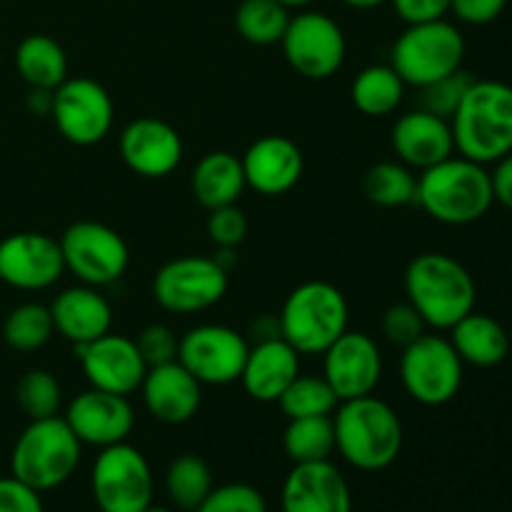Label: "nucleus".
I'll list each match as a JSON object with an SVG mask.
<instances>
[{
  "mask_svg": "<svg viewBox=\"0 0 512 512\" xmlns=\"http://www.w3.org/2000/svg\"><path fill=\"white\" fill-rule=\"evenodd\" d=\"M495 203L488 165L463 155H450L443 163L420 170L415 205L443 225H473L490 213Z\"/></svg>",
  "mask_w": 512,
  "mask_h": 512,
  "instance_id": "nucleus-1",
  "label": "nucleus"
},
{
  "mask_svg": "<svg viewBox=\"0 0 512 512\" xmlns=\"http://www.w3.org/2000/svg\"><path fill=\"white\" fill-rule=\"evenodd\" d=\"M335 453L355 470L378 473L390 468L403 450V423L375 395L343 400L335 408Z\"/></svg>",
  "mask_w": 512,
  "mask_h": 512,
  "instance_id": "nucleus-2",
  "label": "nucleus"
},
{
  "mask_svg": "<svg viewBox=\"0 0 512 512\" xmlns=\"http://www.w3.org/2000/svg\"><path fill=\"white\" fill-rule=\"evenodd\" d=\"M455 153L480 165H495L512 153V85L473 80L450 118Z\"/></svg>",
  "mask_w": 512,
  "mask_h": 512,
  "instance_id": "nucleus-3",
  "label": "nucleus"
},
{
  "mask_svg": "<svg viewBox=\"0 0 512 512\" xmlns=\"http://www.w3.org/2000/svg\"><path fill=\"white\" fill-rule=\"evenodd\" d=\"M475 295L473 275L453 255H415L405 270V300L433 330H450L473 313Z\"/></svg>",
  "mask_w": 512,
  "mask_h": 512,
  "instance_id": "nucleus-4",
  "label": "nucleus"
},
{
  "mask_svg": "<svg viewBox=\"0 0 512 512\" xmlns=\"http://www.w3.org/2000/svg\"><path fill=\"white\" fill-rule=\"evenodd\" d=\"M83 443L75 438L65 418L30 420L10 453V475L35 493H48L68 483L78 470Z\"/></svg>",
  "mask_w": 512,
  "mask_h": 512,
  "instance_id": "nucleus-5",
  "label": "nucleus"
},
{
  "mask_svg": "<svg viewBox=\"0 0 512 512\" xmlns=\"http://www.w3.org/2000/svg\"><path fill=\"white\" fill-rule=\"evenodd\" d=\"M348 320L350 308L343 290L325 280H308L285 298L278 330L300 355H323L348 330Z\"/></svg>",
  "mask_w": 512,
  "mask_h": 512,
  "instance_id": "nucleus-6",
  "label": "nucleus"
},
{
  "mask_svg": "<svg viewBox=\"0 0 512 512\" xmlns=\"http://www.w3.org/2000/svg\"><path fill=\"white\" fill-rule=\"evenodd\" d=\"M465 38L450 20L413 23L390 48V65L410 88H425L463 68Z\"/></svg>",
  "mask_w": 512,
  "mask_h": 512,
  "instance_id": "nucleus-7",
  "label": "nucleus"
},
{
  "mask_svg": "<svg viewBox=\"0 0 512 512\" xmlns=\"http://www.w3.org/2000/svg\"><path fill=\"white\" fill-rule=\"evenodd\" d=\"M465 363L450 338L425 333L400 355V383L415 403L440 408L455 400L463 388Z\"/></svg>",
  "mask_w": 512,
  "mask_h": 512,
  "instance_id": "nucleus-8",
  "label": "nucleus"
},
{
  "mask_svg": "<svg viewBox=\"0 0 512 512\" xmlns=\"http://www.w3.org/2000/svg\"><path fill=\"white\" fill-rule=\"evenodd\" d=\"M90 490L100 512H143L153 505V470L145 455L125 440L100 450Z\"/></svg>",
  "mask_w": 512,
  "mask_h": 512,
  "instance_id": "nucleus-9",
  "label": "nucleus"
},
{
  "mask_svg": "<svg viewBox=\"0 0 512 512\" xmlns=\"http://www.w3.org/2000/svg\"><path fill=\"white\" fill-rule=\"evenodd\" d=\"M60 253L65 270L83 285L108 288L118 283L130 265L128 243L118 230L95 220H78L60 235Z\"/></svg>",
  "mask_w": 512,
  "mask_h": 512,
  "instance_id": "nucleus-10",
  "label": "nucleus"
},
{
  "mask_svg": "<svg viewBox=\"0 0 512 512\" xmlns=\"http://www.w3.org/2000/svg\"><path fill=\"white\" fill-rule=\"evenodd\" d=\"M228 270L215 258L183 255L173 258L155 273L153 298L163 310L175 315H193L218 305L228 293Z\"/></svg>",
  "mask_w": 512,
  "mask_h": 512,
  "instance_id": "nucleus-11",
  "label": "nucleus"
},
{
  "mask_svg": "<svg viewBox=\"0 0 512 512\" xmlns=\"http://www.w3.org/2000/svg\"><path fill=\"white\" fill-rule=\"evenodd\" d=\"M280 48L295 73L308 80H328L343 68L348 40L330 15L320 10H300L290 15Z\"/></svg>",
  "mask_w": 512,
  "mask_h": 512,
  "instance_id": "nucleus-12",
  "label": "nucleus"
},
{
  "mask_svg": "<svg viewBox=\"0 0 512 512\" xmlns=\"http://www.w3.org/2000/svg\"><path fill=\"white\" fill-rule=\"evenodd\" d=\"M50 118L70 145L90 148L103 143L113 130L115 105L98 80L78 75L53 90Z\"/></svg>",
  "mask_w": 512,
  "mask_h": 512,
  "instance_id": "nucleus-13",
  "label": "nucleus"
},
{
  "mask_svg": "<svg viewBox=\"0 0 512 512\" xmlns=\"http://www.w3.org/2000/svg\"><path fill=\"white\" fill-rule=\"evenodd\" d=\"M248 350V340L228 325H195L180 335L178 363L200 385L220 388V385L238 383Z\"/></svg>",
  "mask_w": 512,
  "mask_h": 512,
  "instance_id": "nucleus-14",
  "label": "nucleus"
},
{
  "mask_svg": "<svg viewBox=\"0 0 512 512\" xmlns=\"http://www.w3.org/2000/svg\"><path fill=\"white\" fill-rule=\"evenodd\" d=\"M323 378L338 400L373 395L383 380V353L368 333L345 330L323 353Z\"/></svg>",
  "mask_w": 512,
  "mask_h": 512,
  "instance_id": "nucleus-15",
  "label": "nucleus"
},
{
  "mask_svg": "<svg viewBox=\"0 0 512 512\" xmlns=\"http://www.w3.org/2000/svg\"><path fill=\"white\" fill-rule=\"evenodd\" d=\"M80 368L90 388L115 395H133L143 385L148 365L135 340L118 333H105L85 345H75Z\"/></svg>",
  "mask_w": 512,
  "mask_h": 512,
  "instance_id": "nucleus-16",
  "label": "nucleus"
},
{
  "mask_svg": "<svg viewBox=\"0 0 512 512\" xmlns=\"http://www.w3.org/2000/svg\"><path fill=\"white\" fill-rule=\"evenodd\" d=\"M60 243L45 233H15L0 240V283L15 290H48L63 278Z\"/></svg>",
  "mask_w": 512,
  "mask_h": 512,
  "instance_id": "nucleus-17",
  "label": "nucleus"
},
{
  "mask_svg": "<svg viewBox=\"0 0 512 512\" xmlns=\"http://www.w3.org/2000/svg\"><path fill=\"white\" fill-rule=\"evenodd\" d=\"M63 418L80 443L98 450L125 443L135 428V410L128 395L105 393L98 388L75 395Z\"/></svg>",
  "mask_w": 512,
  "mask_h": 512,
  "instance_id": "nucleus-18",
  "label": "nucleus"
},
{
  "mask_svg": "<svg viewBox=\"0 0 512 512\" xmlns=\"http://www.w3.org/2000/svg\"><path fill=\"white\" fill-rule=\"evenodd\" d=\"M120 158L140 178H168L183 163V140L165 120L145 115L130 120L118 140Z\"/></svg>",
  "mask_w": 512,
  "mask_h": 512,
  "instance_id": "nucleus-19",
  "label": "nucleus"
},
{
  "mask_svg": "<svg viewBox=\"0 0 512 512\" xmlns=\"http://www.w3.org/2000/svg\"><path fill=\"white\" fill-rule=\"evenodd\" d=\"M283 512H353L348 480L330 460L293 465L280 493Z\"/></svg>",
  "mask_w": 512,
  "mask_h": 512,
  "instance_id": "nucleus-20",
  "label": "nucleus"
},
{
  "mask_svg": "<svg viewBox=\"0 0 512 512\" xmlns=\"http://www.w3.org/2000/svg\"><path fill=\"white\" fill-rule=\"evenodd\" d=\"M245 185L265 198L285 195L300 183L305 170L303 150L285 135H263L240 158Z\"/></svg>",
  "mask_w": 512,
  "mask_h": 512,
  "instance_id": "nucleus-21",
  "label": "nucleus"
},
{
  "mask_svg": "<svg viewBox=\"0 0 512 512\" xmlns=\"http://www.w3.org/2000/svg\"><path fill=\"white\" fill-rule=\"evenodd\" d=\"M390 145L400 163L413 170H428L455 155V140L450 120L415 108L400 115L390 133Z\"/></svg>",
  "mask_w": 512,
  "mask_h": 512,
  "instance_id": "nucleus-22",
  "label": "nucleus"
},
{
  "mask_svg": "<svg viewBox=\"0 0 512 512\" xmlns=\"http://www.w3.org/2000/svg\"><path fill=\"white\" fill-rule=\"evenodd\" d=\"M140 393L148 413L165 425L190 423L203 403V385L178 360L148 368Z\"/></svg>",
  "mask_w": 512,
  "mask_h": 512,
  "instance_id": "nucleus-23",
  "label": "nucleus"
},
{
  "mask_svg": "<svg viewBox=\"0 0 512 512\" xmlns=\"http://www.w3.org/2000/svg\"><path fill=\"white\" fill-rule=\"evenodd\" d=\"M300 375V353L280 335L258 340L248 350L240 385L255 403H278L290 383Z\"/></svg>",
  "mask_w": 512,
  "mask_h": 512,
  "instance_id": "nucleus-24",
  "label": "nucleus"
},
{
  "mask_svg": "<svg viewBox=\"0 0 512 512\" xmlns=\"http://www.w3.org/2000/svg\"><path fill=\"white\" fill-rule=\"evenodd\" d=\"M55 333L73 345H85L113 328V308L93 285H73L55 295L48 305Z\"/></svg>",
  "mask_w": 512,
  "mask_h": 512,
  "instance_id": "nucleus-25",
  "label": "nucleus"
},
{
  "mask_svg": "<svg viewBox=\"0 0 512 512\" xmlns=\"http://www.w3.org/2000/svg\"><path fill=\"white\" fill-rule=\"evenodd\" d=\"M190 188H193L195 200L205 210L235 205L240 200V195H243V190L248 188L245 185L243 163H240L238 155L228 153V150L205 153L193 168Z\"/></svg>",
  "mask_w": 512,
  "mask_h": 512,
  "instance_id": "nucleus-26",
  "label": "nucleus"
},
{
  "mask_svg": "<svg viewBox=\"0 0 512 512\" xmlns=\"http://www.w3.org/2000/svg\"><path fill=\"white\" fill-rule=\"evenodd\" d=\"M450 343L460 360L473 368H495L510 353V338L503 325L475 310L450 328Z\"/></svg>",
  "mask_w": 512,
  "mask_h": 512,
  "instance_id": "nucleus-27",
  "label": "nucleus"
},
{
  "mask_svg": "<svg viewBox=\"0 0 512 512\" xmlns=\"http://www.w3.org/2000/svg\"><path fill=\"white\" fill-rule=\"evenodd\" d=\"M15 70L33 90H55L68 80V55L55 38L33 33L15 48Z\"/></svg>",
  "mask_w": 512,
  "mask_h": 512,
  "instance_id": "nucleus-28",
  "label": "nucleus"
},
{
  "mask_svg": "<svg viewBox=\"0 0 512 512\" xmlns=\"http://www.w3.org/2000/svg\"><path fill=\"white\" fill-rule=\"evenodd\" d=\"M350 98L363 115L383 118L400 108L405 98V83L390 63L368 65L355 75L353 85H350Z\"/></svg>",
  "mask_w": 512,
  "mask_h": 512,
  "instance_id": "nucleus-29",
  "label": "nucleus"
},
{
  "mask_svg": "<svg viewBox=\"0 0 512 512\" xmlns=\"http://www.w3.org/2000/svg\"><path fill=\"white\" fill-rule=\"evenodd\" d=\"M213 488V473L200 455L183 453L168 463L165 493L178 510L195 512Z\"/></svg>",
  "mask_w": 512,
  "mask_h": 512,
  "instance_id": "nucleus-30",
  "label": "nucleus"
},
{
  "mask_svg": "<svg viewBox=\"0 0 512 512\" xmlns=\"http://www.w3.org/2000/svg\"><path fill=\"white\" fill-rule=\"evenodd\" d=\"M283 450L293 465L320 463L335 453L333 415L288 420L283 433Z\"/></svg>",
  "mask_w": 512,
  "mask_h": 512,
  "instance_id": "nucleus-31",
  "label": "nucleus"
},
{
  "mask_svg": "<svg viewBox=\"0 0 512 512\" xmlns=\"http://www.w3.org/2000/svg\"><path fill=\"white\" fill-rule=\"evenodd\" d=\"M365 198L378 208H405L415 203L418 175L400 160H380L363 178Z\"/></svg>",
  "mask_w": 512,
  "mask_h": 512,
  "instance_id": "nucleus-32",
  "label": "nucleus"
},
{
  "mask_svg": "<svg viewBox=\"0 0 512 512\" xmlns=\"http://www.w3.org/2000/svg\"><path fill=\"white\" fill-rule=\"evenodd\" d=\"M235 30L250 45H278L290 23V10L278 0H243L235 8Z\"/></svg>",
  "mask_w": 512,
  "mask_h": 512,
  "instance_id": "nucleus-33",
  "label": "nucleus"
},
{
  "mask_svg": "<svg viewBox=\"0 0 512 512\" xmlns=\"http://www.w3.org/2000/svg\"><path fill=\"white\" fill-rule=\"evenodd\" d=\"M53 333V315L43 303L18 305L3 323V340L18 353H35L53 338Z\"/></svg>",
  "mask_w": 512,
  "mask_h": 512,
  "instance_id": "nucleus-34",
  "label": "nucleus"
},
{
  "mask_svg": "<svg viewBox=\"0 0 512 512\" xmlns=\"http://www.w3.org/2000/svg\"><path fill=\"white\" fill-rule=\"evenodd\" d=\"M338 403V395L333 393L323 375H298L278 400L280 410L288 420L333 415Z\"/></svg>",
  "mask_w": 512,
  "mask_h": 512,
  "instance_id": "nucleus-35",
  "label": "nucleus"
},
{
  "mask_svg": "<svg viewBox=\"0 0 512 512\" xmlns=\"http://www.w3.org/2000/svg\"><path fill=\"white\" fill-rule=\"evenodd\" d=\"M15 400H18L20 410L28 415V420L53 418L63 403V390L50 370L33 368L15 385Z\"/></svg>",
  "mask_w": 512,
  "mask_h": 512,
  "instance_id": "nucleus-36",
  "label": "nucleus"
},
{
  "mask_svg": "<svg viewBox=\"0 0 512 512\" xmlns=\"http://www.w3.org/2000/svg\"><path fill=\"white\" fill-rule=\"evenodd\" d=\"M473 75L465 68L455 70V73L445 75V78L435 80V83L420 88V108L428 110V113L440 115V118L450 120L455 115V110L463 103L465 93L473 85Z\"/></svg>",
  "mask_w": 512,
  "mask_h": 512,
  "instance_id": "nucleus-37",
  "label": "nucleus"
},
{
  "mask_svg": "<svg viewBox=\"0 0 512 512\" xmlns=\"http://www.w3.org/2000/svg\"><path fill=\"white\" fill-rule=\"evenodd\" d=\"M195 512H268L263 493L248 483H228L210 490Z\"/></svg>",
  "mask_w": 512,
  "mask_h": 512,
  "instance_id": "nucleus-38",
  "label": "nucleus"
},
{
  "mask_svg": "<svg viewBox=\"0 0 512 512\" xmlns=\"http://www.w3.org/2000/svg\"><path fill=\"white\" fill-rule=\"evenodd\" d=\"M380 330L390 345H398L403 350L410 343H415L420 335H425L428 325L420 318L418 310L405 300V303H395L385 310L383 318H380Z\"/></svg>",
  "mask_w": 512,
  "mask_h": 512,
  "instance_id": "nucleus-39",
  "label": "nucleus"
},
{
  "mask_svg": "<svg viewBox=\"0 0 512 512\" xmlns=\"http://www.w3.org/2000/svg\"><path fill=\"white\" fill-rule=\"evenodd\" d=\"M178 343L180 338L173 333V328L163 323H153L148 328L140 330L135 338L140 355H143L148 368H158V365H168L178 360Z\"/></svg>",
  "mask_w": 512,
  "mask_h": 512,
  "instance_id": "nucleus-40",
  "label": "nucleus"
},
{
  "mask_svg": "<svg viewBox=\"0 0 512 512\" xmlns=\"http://www.w3.org/2000/svg\"><path fill=\"white\" fill-rule=\"evenodd\" d=\"M208 235L218 248H235L248 238V215L235 205L208 210Z\"/></svg>",
  "mask_w": 512,
  "mask_h": 512,
  "instance_id": "nucleus-41",
  "label": "nucleus"
},
{
  "mask_svg": "<svg viewBox=\"0 0 512 512\" xmlns=\"http://www.w3.org/2000/svg\"><path fill=\"white\" fill-rule=\"evenodd\" d=\"M0 512H45L40 493L15 480L13 475L0 478Z\"/></svg>",
  "mask_w": 512,
  "mask_h": 512,
  "instance_id": "nucleus-42",
  "label": "nucleus"
},
{
  "mask_svg": "<svg viewBox=\"0 0 512 512\" xmlns=\"http://www.w3.org/2000/svg\"><path fill=\"white\" fill-rule=\"evenodd\" d=\"M508 0H453L450 13L468 25H488L503 15Z\"/></svg>",
  "mask_w": 512,
  "mask_h": 512,
  "instance_id": "nucleus-43",
  "label": "nucleus"
},
{
  "mask_svg": "<svg viewBox=\"0 0 512 512\" xmlns=\"http://www.w3.org/2000/svg\"><path fill=\"white\" fill-rule=\"evenodd\" d=\"M400 20L408 25L425 23V20H440L450 13L453 0H390Z\"/></svg>",
  "mask_w": 512,
  "mask_h": 512,
  "instance_id": "nucleus-44",
  "label": "nucleus"
},
{
  "mask_svg": "<svg viewBox=\"0 0 512 512\" xmlns=\"http://www.w3.org/2000/svg\"><path fill=\"white\" fill-rule=\"evenodd\" d=\"M490 178H493L495 203H500L505 210L512 213V153L495 163V170L490 173Z\"/></svg>",
  "mask_w": 512,
  "mask_h": 512,
  "instance_id": "nucleus-45",
  "label": "nucleus"
},
{
  "mask_svg": "<svg viewBox=\"0 0 512 512\" xmlns=\"http://www.w3.org/2000/svg\"><path fill=\"white\" fill-rule=\"evenodd\" d=\"M28 108L38 115H50L53 108V90H33L28 95Z\"/></svg>",
  "mask_w": 512,
  "mask_h": 512,
  "instance_id": "nucleus-46",
  "label": "nucleus"
},
{
  "mask_svg": "<svg viewBox=\"0 0 512 512\" xmlns=\"http://www.w3.org/2000/svg\"><path fill=\"white\" fill-rule=\"evenodd\" d=\"M343 3L355 10H373V8H380V5L390 3V0H343Z\"/></svg>",
  "mask_w": 512,
  "mask_h": 512,
  "instance_id": "nucleus-47",
  "label": "nucleus"
},
{
  "mask_svg": "<svg viewBox=\"0 0 512 512\" xmlns=\"http://www.w3.org/2000/svg\"><path fill=\"white\" fill-rule=\"evenodd\" d=\"M280 5H285V8H308L310 3H315V0H278Z\"/></svg>",
  "mask_w": 512,
  "mask_h": 512,
  "instance_id": "nucleus-48",
  "label": "nucleus"
},
{
  "mask_svg": "<svg viewBox=\"0 0 512 512\" xmlns=\"http://www.w3.org/2000/svg\"><path fill=\"white\" fill-rule=\"evenodd\" d=\"M143 512H173V510H168V508H155V505H150V508L143 510Z\"/></svg>",
  "mask_w": 512,
  "mask_h": 512,
  "instance_id": "nucleus-49",
  "label": "nucleus"
}]
</instances>
